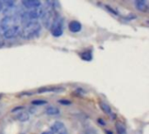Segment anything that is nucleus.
<instances>
[{"mask_svg":"<svg viewBox=\"0 0 149 134\" xmlns=\"http://www.w3.org/2000/svg\"><path fill=\"white\" fill-rule=\"evenodd\" d=\"M81 58L84 60L90 61L92 59V53H91V51H85V52L81 53Z\"/></svg>","mask_w":149,"mask_h":134,"instance_id":"15","label":"nucleus"},{"mask_svg":"<svg viewBox=\"0 0 149 134\" xmlns=\"http://www.w3.org/2000/svg\"><path fill=\"white\" fill-rule=\"evenodd\" d=\"M20 32H21L20 27L18 25H15V26L9 28L5 31H3V37L6 39H12V38H15L17 36H19Z\"/></svg>","mask_w":149,"mask_h":134,"instance_id":"5","label":"nucleus"},{"mask_svg":"<svg viewBox=\"0 0 149 134\" xmlns=\"http://www.w3.org/2000/svg\"><path fill=\"white\" fill-rule=\"evenodd\" d=\"M50 29L54 37H60L64 31V18L59 15H57Z\"/></svg>","mask_w":149,"mask_h":134,"instance_id":"2","label":"nucleus"},{"mask_svg":"<svg viewBox=\"0 0 149 134\" xmlns=\"http://www.w3.org/2000/svg\"><path fill=\"white\" fill-rule=\"evenodd\" d=\"M106 8H107V10H109L110 12H112V13H113V15H116V16L118 15V13H117V12H116V11H115V10H114L113 9H112V8H111L110 6H108V5H106Z\"/></svg>","mask_w":149,"mask_h":134,"instance_id":"19","label":"nucleus"},{"mask_svg":"<svg viewBox=\"0 0 149 134\" xmlns=\"http://www.w3.org/2000/svg\"><path fill=\"white\" fill-rule=\"evenodd\" d=\"M41 134H53L52 132H44V133H42Z\"/></svg>","mask_w":149,"mask_h":134,"instance_id":"21","label":"nucleus"},{"mask_svg":"<svg viewBox=\"0 0 149 134\" xmlns=\"http://www.w3.org/2000/svg\"><path fill=\"white\" fill-rule=\"evenodd\" d=\"M51 129H52V133L53 134H68L65 125L60 121L55 122Z\"/></svg>","mask_w":149,"mask_h":134,"instance_id":"6","label":"nucleus"},{"mask_svg":"<svg viewBox=\"0 0 149 134\" xmlns=\"http://www.w3.org/2000/svg\"><path fill=\"white\" fill-rule=\"evenodd\" d=\"M45 114L50 115V116H54V115H58L59 114V109L56 106H49L46 107L45 111Z\"/></svg>","mask_w":149,"mask_h":134,"instance_id":"10","label":"nucleus"},{"mask_svg":"<svg viewBox=\"0 0 149 134\" xmlns=\"http://www.w3.org/2000/svg\"><path fill=\"white\" fill-rule=\"evenodd\" d=\"M82 29V25L79 22V21H76V20H73V21H71L70 24H69V30L72 31V32H79Z\"/></svg>","mask_w":149,"mask_h":134,"instance_id":"9","label":"nucleus"},{"mask_svg":"<svg viewBox=\"0 0 149 134\" xmlns=\"http://www.w3.org/2000/svg\"><path fill=\"white\" fill-rule=\"evenodd\" d=\"M3 13L5 16H15L17 15V7L14 1H3Z\"/></svg>","mask_w":149,"mask_h":134,"instance_id":"4","label":"nucleus"},{"mask_svg":"<svg viewBox=\"0 0 149 134\" xmlns=\"http://www.w3.org/2000/svg\"><path fill=\"white\" fill-rule=\"evenodd\" d=\"M134 5L138 10L147 11L149 8V2L148 0H136L134 2Z\"/></svg>","mask_w":149,"mask_h":134,"instance_id":"8","label":"nucleus"},{"mask_svg":"<svg viewBox=\"0 0 149 134\" xmlns=\"http://www.w3.org/2000/svg\"><path fill=\"white\" fill-rule=\"evenodd\" d=\"M106 133L107 134H113V133L111 131H106Z\"/></svg>","mask_w":149,"mask_h":134,"instance_id":"22","label":"nucleus"},{"mask_svg":"<svg viewBox=\"0 0 149 134\" xmlns=\"http://www.w3.org/2000/svg\"><path fill=\"white\" fill-rule=\"evenodd\" d=\"M3 10V1H0V11Z\"/></svg>","mask_w":149,"mask_h":134,"instance_id":"20","label":"nucleus"},{"mask_svg":"<svg viewBox=\"0 0 149 134\" xmlns=\"http://www.w3.org/2000/svg\"><path fill=\"white\" fill-rule=\"evenodd\" d=\"M99 105H100V107L101 108V110H102L106 114H109V115L112 114V109H111L110 106H109L107 103L103 102V101H100V102L99 103Z\"/></svg>","mask_w":149,"mask_h":134,"instance_id":"11","label":"nucleus"},{"mask_svg":"<svg viewBox=\"0 0 149 134\" xmlns=\"http://www.w3.org/2000/svg\"><path fill=\"white\" fill-rule=\"evenodd\" d=\"M41 31V25L37 21H32L28 24H26L24 28L22 29L20 35L23 38L25 39H31L37 36H38L39 32Z\"/></svg>","mask_w":149,"mask_h":134,"instance_id":"1","label":"nucleus"},{"mask_svg":"<svg viewBox=\"0 0 149 134\" xmlns=\"http://www.w3.org/2000/svg\"><path fill=\"white\" fill-rule=\"evenodd\" d=\"M59 90H61V89L60 88H55V87H52V88H42V89H39L38 91V93L51 92H58Z\"/></svg>","mask_w":149,"mask_h":134,"instance_id":"14","label":"nucleus"},{"mask_svg":"<svg viewBox=\"0 0 149 134\" xmlns=\"http://www.w3.org/2000/svg\"><path fill=\"white\" fill-rule=\"evenodd\" d=\"M115 129H116L117 134H127L126 126L121 122H117L115 124Z\"/></svg>","mask_w":149,"mask_h":134,"instance_id":"12","label":"nucleus"},{"mask_svg":"<svg viewBox=\"0 0 149 134\" xmlns=\"http://www.w3.org/2000/svg\"><path fill=\"white\" fill-rule=\"evenodd\" d=\"M58 102L60 105H63V106H70V105H72V102L69 101V100H66V99H61V100H58Z\"/></svg>","mask_w":149,"mask_h":134,"instance_id":"17","label":"nucleus"},{"mask_svg":"<svg viewBox=\"0 0 149 134\" xmlns=\"http://www.w3.org/2000/svg\"><path fill=\"white\" fill-rule=\"evenodd\" d=\"M45 104H47V101L42 100V99H36V100L31 101V105L33 106H44Z\"/></svg>","mask_w":149,"mask_h":134,"instance_id":"16","label":"nucleus"},{"mask_svg":"<svg viewBox=\"0 0 149 134\" xmlns=\"http://www.w3.org/2000/svg\"><path fill=\"white\" fill-rule=\"evenodd\" d=\"M17 20H19V16L18 17H17V15L12 16V17L5 16L3 18H2V20L0 22V28H1V30L5 31L9 28L17 25Z\"/></svg>","mask_w":149,"mask_h":134,"instance_id":"3","label":"nucleus"},{"mask_svg":"<svg viewBox=\"0 0 149 134\" xmlns=\"http://www.w3.org/2000/svg\"><path fill=\"white\" fill-rule=\"evenodd\" d=\"M29 119H30V116H29V114H28L27 112H20V113L17 116V119L18 121H20V122H26V121L29 120Z\"/></svg>","mask_w":149,"mask_h":134,"instance_id":"13","label":"nucleus"},{"mask_svg":"<svg viewBox=\"0 0 149 134\" xmlns=\"http://www.w3.org/2000/svg\"><path fill=\"white\" fill-rule=\"evenodd\" d=\"M21 134H24V133H21Z\"/></svg>","mask_w":149,"mask_h":134,"instance_id":"23","label":"nucleus"},{"mask_svg":"<svg viewBox=\"0 0 149 134\" xmlns=\"http://www.w3.org/2000/svg\"><path fill=\"white\" fill-rule=\"evenodd\" d=\"M85 134H98L96 130L93 129V128H89V129H86V132H85Z\"/></svg>","mask_w":149,"mask_h":134,"instance_id":"18","label":"nucleus"},{"mask_svg":"<svg viewBox=\"0 0 149 134\" xmlns=\"http://www.w3.org/2000/svg\"><path fill=\"white\" fill-rule=\"evenodd\" d=\"M22 4L29 10H33L41 6V2L38 0H24L22 1Z\"/></svg>","mask_w":149,"mask_h":134,"instance_id":"7","label":"nucleus"}]
</instances>
